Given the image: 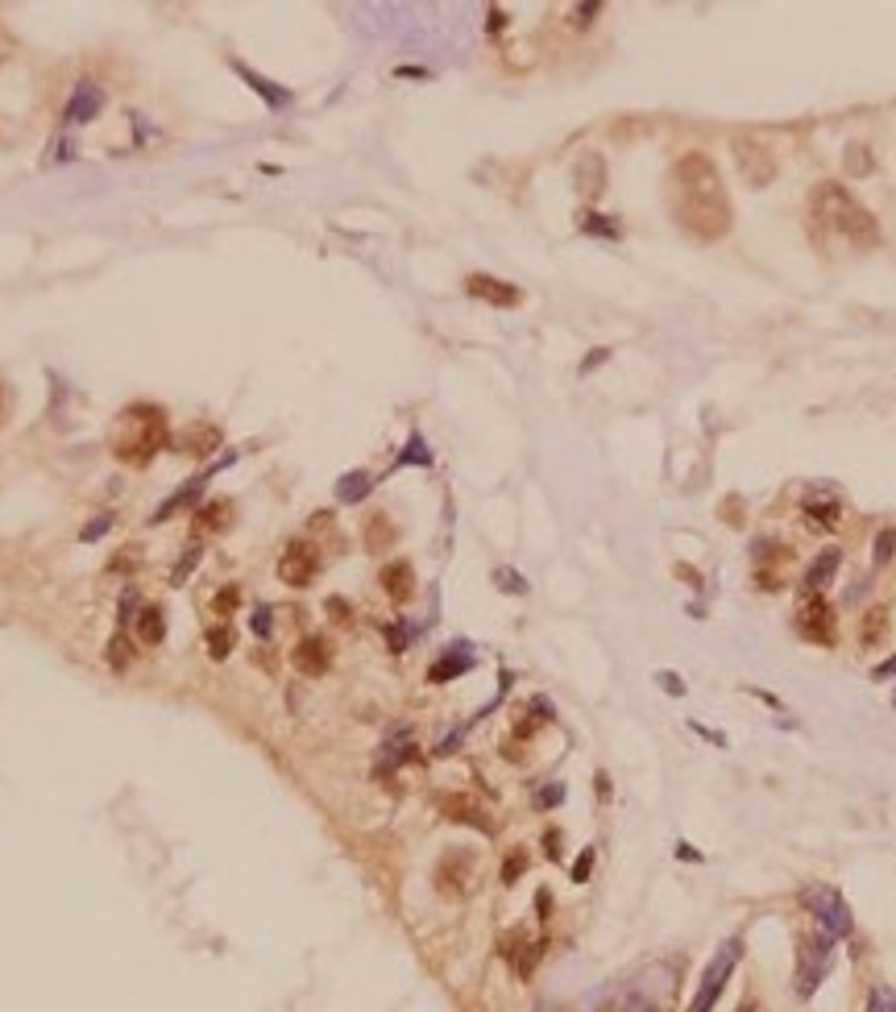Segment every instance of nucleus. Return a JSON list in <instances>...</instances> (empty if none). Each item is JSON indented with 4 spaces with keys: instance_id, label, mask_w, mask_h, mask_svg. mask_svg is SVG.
<instances>
[{
    "instance_id": "f257e3e1",
    "label": "nucleus",
    "mask_w": 896,
    "mask_h": 1012,
    "mask_svg": "<svg viewBox=\"0 0 896 1012\" xmlns=\"http://www.w3.org/2000/svg\"><path fill=\"white\" fill-rule=\"evenodd\" d=\"M809 208H814V220L822 229L838 233L847 245H855V249L880 245V220L867 212L843 183H818L814 195H809Z\"/></svg>"
},
{
    "instance_id": "f03ea898",
    "label": "nucleus",
    "mask_w": 896,
    "mask_h": 1012,
    "mask_svg": "<svg viewBox=\"0 0 896 1012\" xmlns=\"http://www.w3.org/2000/svg\"><path fill=\"white\" fill-rule=\"evenodd\" d=\"M166 444V411L154 403H133L117 415L112 428V457L129 465H146Z\"/></svg>"
},
{
    "instance_id": "7ed1b4c3",
    "label": "nucleus",
    "mask_w": 896,
    "mask_h": 1012,
    "mask_svg": "<svg viewBox=\"0 0 896 1012\" xmlns=\"http://www.w3.org/2000/svg\"><path fill=\"white\" fill-rule=\"evenodd\" d=\"M731 204H726V191H710V195H693L681 191L677 200V224L693 237V241H722L731 233Z\"/></svg>"
},
{
    "instance_id": "20e7f679",
    "label": "nucleus",
    "mask_w": 896,
    "mask_h": 1012,
    "mask_svg": "<svg viewBox=\"0 0 896 1012\" xmlns=\"http://www.w3.org/2000/svg\"><path fill=\"white\" fill-rule=\"evenodd\" d=\"M743 959V942L739 938H731V942H722L718 946V954L710 959V967H706V975H702V983H697V996L689 1000V1008L685 1012H710L714 1004H718V996H722V988H726V979H731V971H735V963Z\"/></svg>"
},
{
    "instance_id": "39448f33",
    "label": "nucleus",
    "mask_w": 896,
    "mask_h": 1012,
    "mask_svg": "<svg viewBox=\"0 0 896 1012\" xmlns=\"http://www.w3.org/2000/svg\"><path fill=\"white\" fill-rule=\"evenodd\" d=\"M731 154H735V166H739L747 187H768L776 179V154L764 137H755V133L731 137Z\"/></svg>"
},
{
    "instance_id": "423d86ee",
    "label": "nucleus",
    "mask_w": 896,
    "mask_h": 1012,
    "mask_svg": "<svg viewBox=\"0 0 896 1012\" xmlns=\"http://www.w3.org/2000/svg\"><path fill=\"white\" fill-rule=\"evenodd\" d=\"M801 901H805V909L814 913L818 921H822V934H830V938H847L851 934V909H847V901L838 896L834 888H826V884H809L805 892H801Z\"/></svg>"
},
{
    "instance_id": "0eeeda50",
    "label": "nucleus",
    "mask_w": 896,
    "mask_h": 1012,
    "mask_svg": "<svg viewBox=\"0 0 896 1012\" xmlns=\"http://www.w3.org/2000/svg\"><path fill=\"white\" fill-rule=\"evenodd\" d=\"M830 946H834L830 934L801 938V946H797V996H814L818 992V983L826 979L830 959H834Z\"/></svg>"
},
{
    "instance_id": "6e6552de",
    "label": "nucleus",
    "mask_w": 896,
    "mask_h": 1012,
    "mask_svg": "<svg viewBox=\"0 0 896 1012\" xmlns=\"http://www.w3.org/2000/svg\"><path fill=\"white\" fill-rule=\"evenodd\" d=\"M797 635L818 643V648H834L838 643V623H834V610L822 594H809L801 606H797Z\"/></svg>"
},
{
    "instance_id": "1a4fd4ad",
    "label": "nucleus",
    "mask_w": 896,
    "mask_h": 1012,
    "mask_svg": "<svg viewBox=\"0 0 896 1012\" xmlns=\"http://www.w3.org/2000/svg\"><path fill=\"white\" fill-rule=\"evenodd\" d=\"M672 179H677L681 191H693V195H710V191H722V179H718V166L710 154L702 150H689L685 158H677L672 166Z\"/></svg>"
},
{
    "instance_id": "9d476101",
    "label": "nucleus",
    "mask_w": 896,
    "mask_h": 1012,
    "mask_svg": "<svg viewBox=\"0 0 896 1012\" xmlns=\"http://www.w3.org/2000/svg\"><path fill=\"white\" fill-rule=\"evenodd\" d=\"M316 573H320V552L312 544L295 540V544H287L283 556H278V581L291 585V589H307L316 581Z\"/></svg>"
},
{
    "instance_id": "9b49d317",
    "label": "nucleus",
    "mask_w": 896,
    "mask_h": 1012,
    "mask_svg": "<svg viewBox=\"0 0 896 1012\" xmlns=\"http://www.w3.org/2000/svg\"><path fill=\"white\" fill-rule=\"evenodd\" d=\"M100 112H104V88H100V83H92V79L75 83V92H71V100L63 108V121L67 125H88V121L100 117Z\"/></svg>"
},
{
    "instance_id": "f8f14e48",
    "label": "nucleus",
    "mask_w": 896,
    "mask_h": 1012,
    "mask_svg": "<svg viewBox=\"0 0 896 1012\" xmlns=\"http://www.w3.org/2000/svg\"><path fill=\"white\" fill-rule=\"evenodd\" d=\"M469 880H473V859L465 851H448L436 867V884L444 896H465L469 892Z\"/></svg>"
},
{
    "instance_id": "ddd939ff",
    "label": "nucleus",
    "mask_w": 896,
    "mask_h": 1012,
    "mask_svg": "<svg viewBox=\"0 0 896 1012\" xmlns=\"http://www.w3.org/2000/svg\"><path fill=\"white\" fill-rule=\"evenodd\" d=\"M291 664L303 672V677H324L328 664H332V648H328V639H320V635H303V639L295 643V652H291Z\"/></svg>"
},
{
    "instance_id": "4468645a",
    "label": "nucleus",
    "mask_w": 896,
    "mask_h": 1012,
    "mask_svg": "<svg viewBox=\"0 0 896 1012\" xmlns=\"http://www.w3.org/2000/svg\"><path fill=\"white\" fill-rule=\"evenodd\" d=\"M465 291H469L473 299L494 303V307H515V303L523 299L519 287L502 283V278H490V274H469V278H465Z\"/></svg>"
},
{
    "instance_id": "2eb2a0df",
    "label": "nucleus",
    "mask_w": 896,
    "mask_h": 1012,
    "mask_svg": "<svg viewBox=\"0 0 896 1012\" xmlns=\"http://www.w3.org/2000/svg\"><path fill=\"white\" fill-rule=\"evenodd\" d=\"M378 581H382L390 602H411L415 598V569L407 565V560H390Z\"/></svg>"
},
{
    "instance_id": "dca6fc26",
    "label": "nucleus",
    "mask_w": 896,
    "mask_h": 1012,
    "mask_svg": "<svg viewBox=\"0 0 896 1012\" xmlns=\"http://www.w3.org/2000/svg\"><path fill=\"white\" fill-rule=\"evenodd\" d=\"M573 179H577V191L585 200H594V195L606 191V162L598 154H581L577 166H573Z\"/></svg>"
},
{
    "instance_id": "f3484780",
    "label": "nucleus",
    "mask_w": 896,
    "mask_h": 1012,
    "mask_svg": "<svg viewBox=\"0 0 896 1012\" xmlns=\"http://www.w3.org/2000/svg\"><path fill=\"white\" fill-rule=\"evenodd\" d=\"M440 813H444L448 822H461V826H478V830H490V822H486L482 805H478V801H469V797H461V793H448V797H440Z\"/></svg>"
},
{
    "instance_id": "a211bd4d",
    "label": "nucleus",
    "mask_w": 896,
    "mask_h": 1012,
    "mask_svg": "<svg viewBox=\"0 0 896 1012\" xmlns=\"http://www.w3.org/2000/svg\"><path fill=\"white\" fill-rule=\"evenodd\" d=\"M838 565H843V552H838V548H826V552H818V560H814V565L805 569V589H809V594H822V589L834 581Z\"/></svg>"
},
{
    "instance_id": "6ab92c4d",
    "label": "nucleus",
    "mask_w": 896,
    "mask_h": 1012,
    "mask_svg": "<svg viewBox=\"0 0 896 1012\" xmlns=\"http://www.w3.org/2000/svg\"><path fill=\"white\" fill-rule=\"evenodd\" d=\"M469 664H473V656H469V648H448L436 664H432V672H428V681L432 685H444V681H453V677H461V672H469Z\"/></svg>"
},
{
    "instance_id": "aec40b11",
    "label": "nucleus",
    "mask_w": 896,
    "mask_h": 1012,
    "mask_svg": "<svg viewBox=\"0 0 896 1012\" xmlns=\"http://www.w3.org/2000/svg\"><path fill=\"white\" fill-rule=\"evenodd\" d=\"M888 639V606H867V614L859 618V643L863 648H880Z\"/></svg>"
},
{
    "instance_id": "412c9836",
    "label": "nucleus",
    "mask_w": 896,
    "mask_h": 1012,
    "mask_svg": "<svg viewBox=\"0 0 896 1012\" xmlns=\"http://www.w3.org/2000/svg\"><path fill=\"white\" fill-rule=\"evenodd\" d=\"M233 71H237V75L249 83V88H254V92H258V96L270 104V108H287V104H291V92H283V88H278V83H270V79L254 75V71H249L245 63H233Z\"/></svg>"
},
{
    "instance_id": "4be33fe9",
    "label": "nucleus",
    "mask_w": 896,
    "mask_h": 1012,
    "mask_svg": "<svg viewBox=\"0 0 896 1012\" xmlns=\"http://www.w3.org/2000/svg\"><path fill=\"white\" fill-rule=\"evenodd\" d=\"M838 515H843V511H838L834 498H818V494L805 498V519H809V527H814V531H834Z\"/></svg>"
},
{
    "instance_id": "5701e85b",
    "label": "nucleus",
    "mask_w": 896,
    "mask_h": 1012,
    "mask_svg": "<svg viewBox=\"0 0 896 1012\" xmlns=\"http://www.w3.org/2000/svg\"><path fill=\"white\" fill-rule=\"evenodd\" d=\"M137 639L146 643V648H158V643L166 639V618H162V610L158 606H146V610H137Z\"/></svg>"
},
{
    "instance_id": "b1692460",
    "label": "nucleus",
    "mask_w": 896,
    "mask_h": 1012,
    "mask_svg": "<svg viewBox=\"0 0 896 1012\" xmlns=\"http://www.w3.org/2000/svg\"><path fill=\"white\" fill-rule=\"evenodd\" d=\"M390 544H395V523H390V515H370L366 519V548L370 552H386Z\"/></svg>"
},
{
    "instance_id": "393cba45",
    "label": "nucleus",
    "mask_w": 896,
    "mask_h": 1012,
    "mask_svg": "<svg viewBox=\"0 0 896 1012\" xmlns=\"http://www.w3.org/2000/svg\"><path fill=\"white\" fill-rule=\"evenodd\" d=\"M229 511H233V506L224 502V498H212V502H204L200 511H195V527H200V531H220L224 523H229Z\"/></svg>"
},
{
    "instance_id": "a878e982",
    "label": "nucleus",
    "mask_w": 896,
    "mask_h": 1012,
    "mask_svg": "<svg viewBox=\"0 0 896 1012\" xmlns=\"http://www.w3.org/2000/svg\"><path fill=\"white\" fill-rule=\"evenodd\" d=\"M366 494H370V473H361V469L345 473L341 482H336V498H341V502H361Z\"/></svg>"
},
{
    "instance_id": "bb28decb",
    "label": "nucleus",
    "mask_w": 896,
    "mask_h": 1012,
    "mask_svg": "<svg viewBox=\"0 0 896 1012\" xmlns=\"http://www.w3.org/2000/svg\"><path fill=\"white\" fill-rule=\"evenodd\" d=\"M204 639H208V656H212V660H224V656L233 652V643H237V635H233V627H229V623L208 627V635H204Z\"/></svg>"
},
{
    "instance_id": "cd10ccee",
    "label": "nucleus",
    "mask_w": 896,
    "mask_h": 1012,
    "mask_svg": "<svg viewBox=\"0 0 896 1012\" xmlns=\"http://www.w3.org/2000/svg\"><path fill=\"white\" fill-rule=\"evenodd\" d=\"M843 166H847V175H872V150H867L863 142H851L847 146V158H843Z\"/></svg>"
},
{
    "instance_id": "c85d7f7f",
    "label": "nucleus",
    "mask_w": 896,
    "mask_h": 1012,
    "mask_svg": "<svg viewBox=\"0 0 896 1012\" xmlns=\"http://www.w3.org/2000/svg\"><path fill=\"white\" fill-rule=\"evenodd\" d=\"M129 652H133V648H129V639H125V635H112V639H108V664L117 668V672H121V668L133 660Z\"/></svg>"
},
{
    "instance_id": "c756f323",
    "label": "nucleus",
    "mask_w": 896,
    "mask_h": 1012,
    "mask_svg": "<svg viewBox=\"0 0 896 1012\" xmlns=\"http://www.w3.org/2000/svg\"><path fill=\"white\" fill-rule=\"evenodd\" d=\"M523 871H527V855H523V851H511L507 863H502V884H515Z\"/></svg>"
},
{
    "instance_id": "7c9ffc66",
    "label": "nucleus",
    "mask_w": 896,
    "mask_h": 1012,
    "mask_svg": "<svg viewBox=\"0 0 896 1012\" xmlns=\"http://www.w3.org/2000/svg\"><path fill=\"white\" fill-rule=\"evenodd\" d=\"M237 602H241V594H237V585H229V589H220V594L212 598V606H216V614H220V618H229V614L237 610Z\"/></svg>"
},
{
    "instance_id": "2f4dec72",
    "label": "nucleus",
    "mask_w": 896,
    "mask_h": 1012,
    "mask_svg": "<svg viewBox=\"0 0 896 1012\" xmlns=\"http://www.w3.org/2000/svg\"><path fill=\"white\" fill-rule=\"evenodd\" d=\"M195 565H200V548H195V544H191V548H187V552H183V560H179V565H175V573H171V581H175V585H183V581H187V573H191V569H195Z\"/></svg>"
},
{
    "instance_id": "473e14b6",
    "label": "nucleus",
    "mask_w": 896,
    "mask_h": 1012,
    "mask_svg": "<svg viewBox=\"0 0 896 1012\" xmlns=\"http://www.w3.org/2000/svg\"><path fill=\"white\" fill-rule=\"evenodd\" d=\"M399 465H428V444L419 440V436H411V444H407V453L399 457Z\"/></svg>"
},
{
    "instance_id": "72a5a7b5",
    "label": "nucleus",
    "mask_w": 896,
    "mask_h": 1012,
    "mask_svg": "<svg viewBox=\"0 0 896 1012\" xmlns=\"http://www.w3.org/2000/svg\"><path fill=\"white\" fill-rule=\"evenodd\" d=\"M892 552H896V531H880L876 536V565H888Z\"/></svg>"
},
{
    "instance_id": "f704fd0d",
    "label": "nucleus",
    "mask_w": 896,
    "mask_h": 1012,
    "mask_svg": "<svg viewBox=\"0 0 896 1012\" xmlns=\"http://www.w3.org/2000/svg\"><path fill=\"white\" fill-rule=\"evenodd\" d=\"M590 871H594V847H585L581 859L573 863V884H585V880H590Z\"/></svg>"
},
{
    "instance_id": "c9c22d12",
    "label": "nucleus",
    "mask_w": 896,
    "mask_h": 1012,
    "mask_svg": "<svg viewBox=\"0 0 896 1012\" xmlns=\"http://www.w3.org/2000/svg\"><path fill=\"white\" fill-rule=\"evenodd\" d=\"M249 627H254V635H258V639H270V631H274V623H270V606H258V610H254V618H249Z\"/></svg>"
},
{
    "instance_id": "e433bc0d",
    "label": "nucleus",
    "mask_w": 896,
    "mask_h": 1012,
    "mask_svg": "<svg viewBox=\"0 0 896 1012\" xmlns=\"http://www.w3.org/2000/svg\"><path fill=\"white\" fill-rule=\"evenodd\" d=\"M108 527H112V515H96V523H88V527L79 531V540H83V544H92V540H100V536H104Z\"/></svg>"
},
{
    "instance_id": "4c0bfd02",
    "label": "nucleus",
    "mask_w": 896,
    "mask_h": 1012,
    "mask_svg": "<svg viewBox=\"0 0 896 1012\" xmlns=\"http://www.w3.org/2000/svg\"><path fill=\"white\" fill-rule=\"evenodd\" d=\"M494 581H498L502 589H507V594H523V589H527V581H523L519 573H511V569H498V573H494Z\"/></svg>"
},
{
    "instance_id": "58836bf2",
    "label": "nucleus",
    "mask_w": 896,
    "mask_h": 1012,
    "mask_svg": "<svg viewBox=\"0 0 896 1012\" xmlns=\"http://www.w3.org/2000/svg\"><path fill=\"white\" fill-rule=\"evenodd\" d=\"M602 220H606V216H585V224H581V229H585V233H606V237H619V229H614V224H602Z\"/></svg>"
},
{
    "instance_id": "ea45409f",
    "label": "nucleus",
    "mask_w": 896,
    "mask_h": 1012,
    "mask_svg": "<svg viewBox=\"0 0 896 1012\" xmlns=\"http://www.w3.org/2000/svg\"><path fill=\"white\" fill-rule=\"evenodd\" d=\"M560 797H565V789H560V784H548V789L536 797V805H556Z\"/></svg>"
},
{
    "instance_id": "a19ab883",
    "label": "nucleus",
    "mask_w": 896,
    "mask_h": 1012,
    "mask_svg": "<svg viewBox=\"0 0 896 1012\" xmlns=\"http://www.w3.org/2000/svg\"><path fill=\"white\" fill-rule=\"evenodd\" d=\"M133 610H137V589H125V598H121V623H125V618H133Z\"/></svg>"
},
{
    "instance_id": "79ce46f5",
    "label": "nucleus",
    "mask_w": 896,
    "mask_h": 1012,
    "mask_svg": "<svg viewBox=\"0 0 896 1012\" xmlns=\"http://www.w3.org/2000/svg\"><path fill=\"white\" fill-rule=\"evenodd\" d=\"M598 13H602V5H581V9H577V25H590L585 17H598Z\"/></svg>"
},
{
    "instance_id": "37998d69",
    "label": "nucleus",
    "mask_w": 896,
    "mask_h": 1012,
    "mask_svg": "<svg viewBox=\"0 0 896 1012\" xmlns=\"http://www.w3.org/2000/svg\"><path fill=\"white\" fill-rule=\"evenodd\" d=\"M623 1012H660V1008H656V1004H648V1000H631Z\"/></svg>"
},
{
    "instance_id": "c03bdc74",
    "label": "nucleus",
    "mask_w": 896,
    "mask_h": 1012,
    "mask_svg": "<svg viewBox=\"0 0 896 1012\" xmlns=\"http://www.w3.org/2000/svg\"><path fill=\"white\" fill-rule=\"evenodd\" d=\"M880 1012H896V992H880Z\"/></svg>"
},
{
    "instance_id": "a18cd8bd",
    "label": "nucleus",
    "mask_w": 896,
    "mask_h": 1012,
    "mask_svg": "<svg viewBox=\"0 0 896 1012\" xmlns=\"http://www.w3.org/2000/svg\"><path fill=\"white\" fill-rule=\"evenodd\" d=\"M660 681H664V689H672V693H685V685H681L677 677H660Z\"/></svg>"
},
{
    "instance_id": "49530a36",
    "label": "nucleus",
    "mask_w": 896,
    "mask_h": 1012,
    "mask_svg": "<svg viewBox=\"0 0 896 1012\" xmlns=\"http://www.w3.org/2000/svg\"><path fill=\"white\" fill-rule=\"evenodd\" d=\"M739 1012H760V1008H755V1004H743V1008H739Z\"/></svg>"
},
{
    "instance_id": "de8ad7c7",
    "label": "nucleus",
    "mask_w": 896,
    "mask_h": 1012,
    "mask_svg": "<svg viewBox=\"0 0 896 1012\" xmlns=\"http://www.w3.org/2000/svg\"><path fill=\"white\" fill-rule=\"evenodd\" d=\"M0 407H5V390H0Z\"/></svg>"
}]
</instances>
